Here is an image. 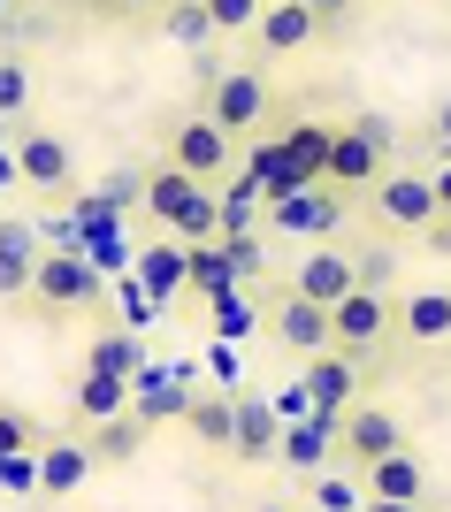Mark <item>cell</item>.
Listing matches in <instances>:
<instances>
[{
  "label": "cell",
  "instance_id": "38",
  "mask_svg": "<svg viewBox=\"0 0 451 512\" xmlns=\"http://www.w3.org/2000/svg\"><path fill=\"white\" fill-rule=\"evenodd\" d=\"M306 8H314V16H322V31H329V23H352V8H360V0H306Z\"/></svg>",
  "mask_w": 451,
  "mask_h": 512
},
{
  "label": "cell",
  "instance_id": "30",
  "mask_svg": "<svg viewBox=\"0 0 451 512\" xmlns=\"http://www.w3.org/2000/svg\"><path fill=\"white\" fill-rule=\"evenodd\" d=\"M46 436H39V421L23 406H0V459H23V451H39Z\"/></svg>",
  "mask_w": 451,
  "mask_h": 512
},
{
  "label": "cell",
  "instance_id": "33",
  "mask_svg": "<svg viewBox=\"0 0 451 512\" xmlns=\"http://www.w3.org/2000/svg\"><path fill=\"white\" fill-rule=\"evenodd\" d=\"M268 406H276V421H283V428H299V421H314V390H306V383H283Z\"/></svg>",
  "mask_w": 451,
  "mask_h": 512
},
{
  "label": "cell",
  "instance_id": "43",
  "mask_svg": "<svg viewBox=\"0 0 451 512\" xmlns=\"http://www.w3.org/2000/svg\"><path fill=\"white\" fill-rule=\"evenodd\" d=\"M367 512H421V505H375V497H367Z\"/></svg>",
  "mask_w": 451,
  "mask_h": 512
},
{
  "label": "cell",
  "instance_id": "42",
  "mask_svg": "<svg viewBox=\"0 0 451 512\" xmlns=\"http://www.w3.org/2000/svg\"><path fill=\"white\" fill-rule=\"evenodd\" d=\"M0 184H23V176H16V153H0Z\"/></svg>",
  "mask_w": 451,
  "mask_h": 512
},
{
  "label": "cell",
  "instance_id": "29",
  "mask_svg": "<svg viewBox=\"0 0 451 512\" xmlns=\"http://www.w3.org/2000/svg\"><path fill=\"white\" fill-rule=\"evenodd\" d=\"M169 39H184V46L222 39V31H215V16H207V0H169Z\"/></svg>",
  "mask_w": 451,
  "mask_h": 512
},
{
  "label": "cell",
  "instance_id": "34",
  "mask_svg": "<svg viewBox=\"0 0 451 512\" xmlns=\"http://www.w3.org/2000/svg\"><path fill=\"white\" fill-rule=\"evenodd\" d=\"M352 268H360V283H367V291H390V253H383V245L352 253Z\"/></svg>",
  "mask_w": 451,
  "mask_h": 512
},
{
  "label": "cell",
  "instance_id": "6",
  "mask_svg": "<svg viewBox=\"0 0 451 512\" xmlns=\"http://www.w3.org/2000/svg\"><path fill=\"white\" fill-rule=\"evenodd\" d=\"M169 161L184 176H199V184H222L230 161H237V138L215 123V115H184V123L169 130Z\"/></svg>",
  "mask_w": 451,
  "mask_h": 512
},
{
  "label": "cell",
  "instance_id": "36",
  "mask_svg": "<svg viewBox=\"0 0 451 512\" xmlns=\"http://www.w3.org/2000/svg\"><path fill=\"white\" fill-rule=\"evenodd\" d=\"M421 138H429L436 153H451V92H444V100L429 107V123H421Z\"/></svg>",
  "mask_w": 451,
  "mask_h": 512
},
{
  "label": "cell",
  "instance_id": "12",
  "mask_svg": "<svg viewBox=\"0 0 451 512\" xmlns=\"http://www.w3.org/2000/svg\"><path fill=\"white\" fill-rule=\"evenodd\" d=\"M299 383L314 390V413H322V421H344V413L360 406V352H337V344H329V352L306 360Z\"/></svg>",
  "mask_w": 451,
  "mask_h": 512
},
{
  "label": "cell",
  "instance_id": "22",
  "mask_svg": "<svg viewBox=\"0 0 451 512\" xmlns=\"http://www.w3.org/2000/svg\"><path fill=\"white\" fill-rule=\"evenodd\" d=\"M398 337L421 344V352L451 344V291H413V299L398 306Z\"/></svg>",
  "mask_w": 451,
  "mask_h": 512
},
{
  "label": "cell",
  "instance_id": "9",
  "mask_svg": "<svg viewBox=\"0 0 451 512\" xmlns=\"http://www.w3.org/2000/svg\"><path fill=\"white\" fill-rule=\"evenodd\" d=\"M344 199L337 184H314V192H291V199H268V230L283 237H314V245H329V230L344 222Z\"/></svg>",
  "mask_w": 451,
  "mask_h": 512
},
{
  "label": "cell",
  "instance_id": "3",
  "mask_svg": "<svg viewBox=\"0 0 451 512\" xmlns=\"http://www.w3.org/2000/svg\"><path fill=\"white\" fill-rule=\"evenodd\" d=\"M100 291H108V276H100V260L85 245H46L39 253V276H31L39 314H85V306H100Z\"/></svg>",
  "mask_w": 451,
  "mask_h": 512
},
{
  "label": "cell",
  "instance_id": "19",
  "mask_svg": "<svg viewBox=\"0 0 451 512\" xmlns=\"http://www.w3.org/2000/svg\"><path fill=\"white\" fill-rule=\"evenodd\" d=\"M230 459H237V467H268V459H283V421H276V406H268V398H245V390H237Z\"/></svg>",
  "mask_w": 451,
  "mask_h": 512
},
{
  "label": "cell",
  "instance_id": "1",
  "mask_svg": "<svg viewBox=\"0 0 451 512\" xmlns=\"http://www.w3.org/2000/svg\"><path fill=\"white\" fill-rule=\"evenodd\" d=\"M146 214H153L169 237H184V245H207V237H222V199H215V184L184 176L176 161H161V169L146 176Z\"/></svg>",
  "mask_w": 451,
  "mask_h": 512
},
{
  "label": "cell",
  "instance_id": "4",
  "mask_svg": "<svg viewBox=\"0 0 451 512\" xmlns=\"http://www.w3.org/2000/svg\"><path fill=\"white\" fill-rule=\"evenodd\" d=\"M268 77H260V62H222L207 69V100H199V115H215L230 138H245V130L268 123Z\"/></svg>",
  "mask_w": 451,
  "mask_h": 512
},
{
  "label": "cell",
  "instance_id": "39",
  "mask_svg": "<svg viewBox=\"0 0 451 512\" xmlns=\"http://www.w3.org/2000/svg\"><path fill=\"white\" fill-rule=\"evenodd\" d=\"M100 16H146V8H161V0H92Z\"/></svg>",
  "mask_w": 451,
  "mask_h": 512
},
{
  "label": "cell",
  "instance_id": "13",
  "mask_svg": "<svg viewBox=\"0 0 451 512\" xmlns=\"http://www.w3.org/2000/svg\"><path fill=\"white\" fill-rule=\"evenodd\" d=\"M16 176L31 192H69L77 184V153H69L62 130H23L16 138Z\"/></svg>",
  "mask_w": 451,
  "mask_h": 512
},
{
  "label": "cell",
  "instance_id": "24",
  "mask_svg": "<svg viewBox=\"0 0 451 512\" xmlns=\"http://www.w3.org/2000/svg\"><path fill=\"white\" fill-rule=\"evenodd\" d=\"M184 428H192L199 451H230V436H237V390H199L192 413H184Z\"/></svg>",
  "mask_w": 451,
  "mask_h": 512
},
{
  "label": "cell",
  "instance_id": "41",
  "mask_svg": "<svg viewBox=\"0 0 451 512\" xmlns=\"http://www.w3.org/2000/svg\"><path fill=\"white\" fill-rule=\"evenodd\" d=\"M436 207L451 214V153H444V169H436Z\"/></svg>",
  "mask_w": 451,
  "mask_h": 512
},
{
  "label": "cell",
  "instance_id": "35",
  "mask_svg": "<svg viewBox=\"0 0 451 512\" xmlns=\"http://www.w3.org/2000/svg\"><path fill=\"white\" fill-rule=\"evenodd\" d=\"M207 314H215V337H245V329H253V314H245V299H222V306H207Z\"/></svg>",
  "mask_w": 451,
  "mask_h": 512
},
{
  "label": "cell",
  "instance_id": "23",
  "mask_svg": "<svg viewBox=\"0 0 451 512\" xmlns=\"http://www.w3.org/2000/svg\"><path fill=\"white\" fill-rule=\"evenodd\" d=\"M230 291H245V276H237V260L222 237H207V245H192V299L199 306H222Z\"/></svg>",
  "mask_w": 451,
  "mask_h": 512
},
{
  "label": "cell",
  "instance_id": "32",
  "mask_svg": "<svg viewBox=\"0 0 451 512\" xmlns=\"http://www.w3.org/2000/svg\"><path fill=\"white\" fill-rule=\"evenodd\" d=\"M23 107H31V69H23L16 54H0V123L23 115Z\"/></svg>",
  "mask_w": 451,
  "mask_h": 512
},
{
  "label": "cell",
  "instance_id": "15",
  "mask_svg": "<svg viewBox=\"0 0 451 512\" xmlns=\"http://www.w3.org/2000/svg\"><path fill=\"white\" fill-rule=\"evenodd\" d=\"M291 291H299V299H314V306H337V299H352V291H360V268H352V253H344V245H314L306 260H291Z\"/></svg>",
  "mask_w": 451,
  "mask_h": 512
},
{
  "label": "cell",
  "instance_id": "14",
  "mask_svg": "<svg viewBox=\"0 0 451 512\" xmlns=\"http://www.w3.org/2000/svg\"><path fill=\"white\" fill-rule=\"evenodd\" d=\"M192 398H199V390L184 383L176 367H161V360H146L138 375H130V413H138L146 428H161V421H184V413H192Z\"/></svg>",
  "mask_w": 451,
  "mask_h": 512
},
{
  "label": "cell",
  "instance_id": "21",
  "mask_svg": "<svg viewBox=\"0 0 451 512\" xmlns=\"http://www.w3.org/2000/svg\"><path fill=\"white\" fill-rule=\"evenodd\" d=\"M69 413H77V428H100V421H115V413H130V375L85 367L77 390H69Z\"/></svg>",
  "mask_w": 451,
  "mask_h": 512
},
{
  "label": "cell",
  "instance_id": "10",
  "mask_svg": "<svg viewBox=\"0 0 451 512\" xmlns=\"http://www.w3.org/2000/svg\"><path fill=\"white\" fill-rule=\"evenodd\" d=\"M268 337H276L283 352L314 360V352H329V344H337V321H329V306L299 299V291H283V299L268 306Z\"/></svg>",
  "mask_w": 451,
  "mask_h": 512
},
{
  "label": "cell",
  "instance_id": "37",
  "mask_svg": "<svg viewBox=\"0 0 451 512\" xmlns=\"http://www.w3.org/2000/svg\"><path fill=\"white\" fill-rule=\"evenodd\" d=\"M222 245H230V260H237V276L253 283V276H260V237H222Z\"/></svg>",
  "mask_w": 451,
  "mask_h": 512
},
{
  "label": "cell",
  "instance_id": "20",
  "mask_svg": "<svg viewBox=\"0 0 451 512\" xmlns=\"http://www.w3.org/2000/svg\"><path fill=\"white\" fill-rule=\"evenodd\" d=\"M360 490L375 497V505H421V497H429V467H421L413 444H406V451H390V459H375V467L360 474Z\"/></svg>",
  "mask_w": 451,
  "mask_h": 512
},
{
  "label": "cell",
  "instance_id": "7",
  "mask_svg": "<svg viewBox=\"0 0 451 512\" xmlns=\"http://www.w3.org/2000/svg\"><path fill=\"white\" fill-rule=\"evenodd\" d=\"M436 176H421V169H390L383 184H375V222L383 230H406V237H421L436 222Z\"/></svg>",
  "mask_w": 451,
  "mask_h": 512
},
{
  "label": "cell",
  "instance_id": "27",
  "mask_svg": "<svg viewBox=\"0 0 451 512\" xmlns=\"http://www.w3.org/2000/svg\"><path fill=\"white\" fill-rule=\"evenodd\" d=\"M306 497H314L322 512H367V490H360V482H352L344 467H322V474H306Z\"/></svg>",
  "mask_w": 451,
  "mask_h": 512
},
{
  "label": "cell",
  "instance_id": "44",
  "mask_svg": "<svg viewBox=\"0 0 451 512\" xmlns=\"http://www.w3.org/2000/svg\"><path fill=\"white\" fill-rule=\"evenodd\" d=\"M260 512H299V505H283V497H276V505H260Z\"/></svg>",
  "mask_w": 451,
  "mask_h": 512
},
{
  "label": "cell",
  "instance_id": "17",
  "mask_svg": "<svg viewBox=\"0 0 451 512\" xmlns=\"http://www.w3.org/2000/svg\"><path fill=\"white\" fill-rule=\"evenodd\" d=\"M92 474H100V459H92L85 436H46V444H39V497H54V505H62V497L85 490Z\"/></svg>",
  "mask_w": 451,
  "mask_h": 512
},
{
  "label": "cell",
  "instance_id": "18",
  "mask_svg": "<svg viewBox=\"0 0 451 512\" xmlns=\"http://www.w3.org/2000/svg\"><path fill=\"white\" fill-rule=\"evenodd\" d=\"M138 291H146L153 306H169V299H184V291H192V245H184V237H153L146 253H138Z\"/></svg>",
  "mask_w": 451,
  "mask_h": 512
},
{
  "label": "cell",
  "instance_id": "31",
  "mask_svg": "<svg viewBox=\"0 0 451 512\" xmlns=\"http://www.w3.org/2000/svg\"><path fill=\"white\" fill-rule=\"evenodd\" d=\"M207 16H215L222 39H230V31H245V39H253V23L268 16V0H207Z\"/></svg>",
  "mask_w": 451,
  "mask_h": 512
},
{
  "label": "cell",
  "instance_id": "5",
  "mask_svg": "<svg viewBox=\"0 0 451 512\" xmlns=\"http://www.w3.org/2000/svg\"><path fill=\"white\" fill-rule=\"evenodd\" d=\"M390 451H406V421L390 406H375V398H360V406L337 421V459L352 474H367L375 459H390Z\"/></svg>",
  "mask_w": 451,
  "mask_h": 512
},
{
  "label": "cell",
  "instance_id": "16",
  "mask_svg": "<svg viewBox=\"0 0 451 512\" xmlns=\"http://www.w3.org/2000/svg\"><path fill=\"white\" fill-rule=\"evenodd\" d=\"M39 222H23V214H0V306L31 299V276H39Z\"/></svg>",
  "mask_w": 451,
  "mask_h": 512
},
{
  "label": "cell",
  "instance_id": "26",
  "mask_svg": "<svg viewBox=\"0 0 451 512\" xmlns=\"http://www.w3.org/2000/svg\"><path fill=\"white\" fill-rule=\"evenodd\" d=\"M77 436L92 444V459H100V467H130V459L146 451V436H153V428L138 421V413H115V421H100V428H77Z\"/></svg>",
  "mask_w": 451,
  "mask_h": 512
},
{
  "label": "cell",
  "instance_id": "28",
  "mask_svg": "<svg viewBox=\"0 0 451 512\" xmlns=\"http://www.w3.org/2000/svg\"><path fill=\"white\" fill-rule=\"evenodd\" d=\"M85 367H108V375H138V367H146V352H138V337H130V329H108V337H92Z\"/></svg>",
  "mask_w": 451,
  "mask_h": 512
},
{
  "label": "cell",
  "instance_id": "45",
  "mask_svg": "<svg viewBox=\"0 0 451 512\" xmlns=\"http://www.w3.org/2000/svg\"><path fill=\"white\" fill-rule=\"evenodd\" d=\"M0 16H8V0H0Z\"/></svg>",
  "mask_w": 451,
  "mask_h": 512
},
{
  "label": "cell",
  "instance_id": "2",
  "mask_svg": "<svg viewBox=\"0 0 451 512\" xmlns=\"http://www.w3.org/2000/svg\"><path fill=\"white\" fill-rule=\"evenodd\" d=\"M390 153H398V130L383 115H352V123H337V146H329V184L337 192H375L390 176Z\"/></svg>",
  "mask_w": 451,
  "mask_h": 512
},
{
  "label": "cell",
  "instance_id": "8",
  "mask_svg": "<svg viewBox=\"0 0 451 512\" xmlns=\"http://www.w3.org/2000/svg\"><path fill=\"white\" fill-rule=\"evenodd\" d=\"M329 321H337V352H375V344L398 329V299L390 291H352V299H337L329 306Z\"/></svg>",
  "mask_w": 451,
  "mask_h": 512
},
{
  "label": "cell",
  "instance_id": "40",
  "mask_svg": "<svg viewBox=\"0 0 451 512\" xmlns=\"http://www.w3.org/2000/svg\"><path fill=\"white\" fill-rule=\"evenodd\" d=\"M421 237H429L436 253H451V214H436V222H429V230H421Z\"/></svg>",
  "mask_w": 451,
  "mask_h": 512
},
{
  "label": "cell",
  "instance_id": "11",
  "mask_svg": "<svg viewBox=\"0 0 451 512\" xmlns=\"http://www.w3.org/2000/svg\"><path fill=\"white\" fill-rule=\"evenodd\" d=\"M314 39H322V16H314L306 0H268V16L253 23V54L260 62H291V54H306Z\"/></svg>",
  "mask_w": 451,
  "mask_h": 512
},
{
  "label": "cell",
  "instance_id": "25",
  "mask_svg": "<svg viewBox=\"0 0 451 512\" xmlns=\"http://www.w3.org/2000/svg\"><path fill=\"white\" fill-rule=\"evenodd\" d=\"M329 459H337V421H299V428H283V467L291 474H322Z\"/></svg>",
  "mask_w": 451,
  "mask_h": 512
}]
</instances>
